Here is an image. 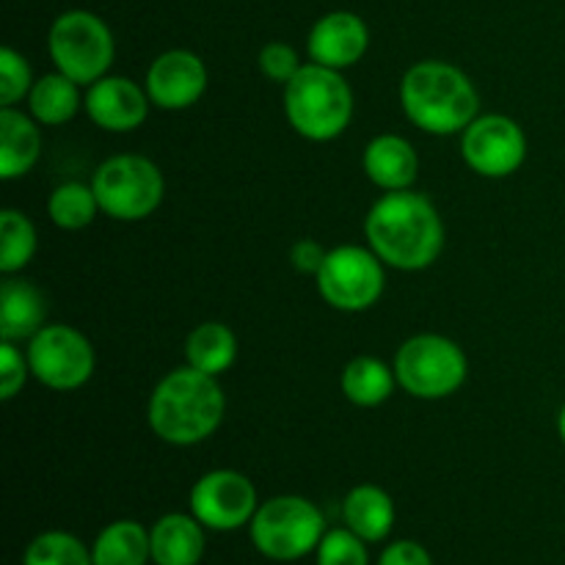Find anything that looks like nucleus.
<instances>
[{
    "label": "nucleus",
    "mask_w": 565,
    "mask_h": 565,
    "mask_svg": "<svg viewBox=\"0 0 565 565\" xmlns=\"http://www.w3.org/2000/svg\"><path fill=\"white\" fill-rule=\"evenodd\" d=\"M364 235L381 263L401 270H423L445 248V224L428 196L417 191H390L370 207Z\"/></svg>",
    "instance_id": "1"
},
{
    "label": "nucleus",
    "mask_w": 565,
    "mask_h": 565,
    "mask_svg": "<svg viewBox=\"0 0 565 565\" xmlns=\"http://www.w3.org/2000/svg\"><path fill=\"white\" fill-rule=\"evenodd\" d=\"M226 412V397L213 375L180 367L166 375L149 397V428L177 447H191L215 434Z\"/></svg>",
    "instance_id": "2"
},
{
    "label": "nucleus",
    "mask_w": 565,
    "mask_h": 565,
    "mask_svg": "<svg viewBox=\"0 0 565 565\" xmlns=\"http://www.w3.org/2000/svg\"><path fill=\"white\" fill-rule=\"evenodd\" d=\"M401 103L408 119L430 136L463 132L478 119V88L458 66L419 61L401 83Z\"/></svg>",
    "instance_id": "3"
},
{
    "label": "nucleus",
    "mask_w": 565,
    "mask_h": 565,
    "mask_svg": "<svg viewBox=\"0 0 565 565\" xmlns=\"http://www.w3.org/2000/svg\"><path fill=\"white\" fill-rule=\"evenodd\" d=\"M285 114L298 136L331 141L351 125L353 92L340 72L312 61L285 86Z\"/></svg>",
    "instance_id": "4"
},
{
    "label": "nucleus",
    "mask_w": 565,
    "mask_h": 565,
    "mask_svg": "<svg viewBox=\"0 0 565 565\" xmlns=\"http://www.w3.org/2000/svg\"><path fill=\"white\" fill-rule=\"evenodd\" d=\"M248 530L259 555L276 563H292L318 552L326 535V519L315 502L281 494L257 508Z\"/></svg>",
    "instance_id": "5"
},
{
    "label": "nucleus",
    "mask_w": 565,
    "mask_h": 565,
    "mask_svg": "<svg viewBox=\"0 0 565 565\" xmlns=\"http://www.w3.org/2000/svg\"><path fill=\"white\" fill-rule=\"evenodd\" d=\"M50 58L55 70L64 72L77 86H92L108 75L114 64L116 44L110 28L97 14L83 9L55 17L47 36Z\"/></svg>",
    "instance_id": "6"
},
{
    "label": "nucleus",
    "mask_w": 565,
    "mask_h": 565,
    "mask_svg": "<svg viewBox=\"0 0 565 565\" xmlns=\"http://www.w3.org/2000/svg\"><path fill=\"white\" fill-rule=\"evenodd\" d=\"M99 210L116 221H143L160 207L166 193L158 166L141 154L108 158L92 180Z\"/></svg>",
    "instance_id": "7"
},
{
    "label": "nucleus",
    "mask_w": 565,
    "mask_h": 565,
    "mask_svg": "<svg viewBox=\"0 0 565 565\" xmlns=\"http://www.w3.org/2000/svg\"><path fill=\"white\" fill-rule=\"evenodd\" d=\"M469 362L461 348L441 334H419L403 342L395 356L397 384L412 397L439 401L461 390Z\"/></svg>",
    "instance_id": "8"
},
{
    "label": "nucleus",
    "mask_w": 565,
    "mask_h": 565,
    "mask_svg": "<svg viewBox=\"0 0 565 565\" xmlns=\"http://www.w3.org/2000/svg\"><path fill=\"white\" fill-rule=\"evenodd\" d=\"M28 367L39 384L55 392L81 390L94 373V348L77 329L64 323L44 326L28 340Z\"/></svg>",
    "instance_id": "9"
},
{
    "label": "nucleus",
    "mask_w": 565,
    "mask_h": 565,
    "mask_svg": "<svg viewBox=\"0 0 565 565\" xmlns=\"http://www.w3.org/2000/svg\"><path fill=\"white\" fill-rule=\"evenodd\" d=\"M318 290L326 303L342 312H364L384 292V265L373 248L337 246L326 254L318 274Z\"/></svg>",
    "instance_id": "10"
},
{
    "label": "nucleus",
    "mask_w": 565,
    "mask_h": 565,
    "mask_svg": "<svg viewBox=\"0 0 565 565\" xmlns=\"http://www.w3.org/2000/svg\"><path fill=\"white\" fill-rule=\"evenodd\" d=\"M257 489L246 475L235 469H213L202 475L191 489V513L207 530H230L252 524L257 513Z\"/></svg>",
    "instance_id": "11"
},
{
    "label": "nucleus",
    "mask_w": 565,
    "mask_h": 565,
    "mask_svg": "<svg viewBox=\"0 0 565 565\" xmlns=\"http://www.w3.org/2000/svg\"><path fill=\"white\" fill-rule=\"evenodd\" d=\"M461 154L480 177H508L527 160V136L513 119L502 114L478 116L463 130Z\"/></svg>",
    "instance_id": "12"
},
{
    "label": "nucleus",
    "mask_w": 565,
    "mask_h": 565,
    "mask_svg": "<svg viewBox=\"0 0 565 565\" xmlns=\"http://www.w3.org/2000/svg\"><path fill=\"white\" fill-rule=\"evenodd\" d=\"M143 88L158 108H191L207 88V66L191 50H169L149 64Z\"/></svg>",
    "instance_id": "13"
},
{
    "label": "nucleus",
    "mask_w": 565,
    "mask_h": 565,
    "mask_svg": "<svg viewBox=\"0 0 565 565\" xmlns=\"http://www.w3.org/2000/svg\"><path fill=\"white\" fill-rule=\"evenodd\" d=\"M149 94L130 77L105 75L86 92V114L97 127L108 132H130L147 121Z\"/></svg>",
    "instance_id": "14"
},
{
    "label": "nucleus",
    "mask_w": 565,
    "mask_h": 565,
    "mask_svg": "<svg viewBox=\"0 0 565 565\" xmlns=\"http://www.w3.org/2000/svg\"><path fill=\"white\" fill-rule=\"evenodd\" d=\"M370 31L364 20L353 11H331V14L320 17L312 25L307 39L309 58L329 70H348V66L359 64L362 55L367 53Z\"/></svg>",
    "instance_id": "15"
},
{
    "label": "nucleus",
    "mask_w": 565,
    "mask_h": 565,
    "mask_svg": "<svg viewBox=\"0 0 565 565\" xmlns=\"http://www.w3.org/2000/svg\"><path fill=\"white\" fill-rule=\"evenodd\" d=\"M364 174L373 185L390 191H408L414 185L419 174V158L417 149L412 147V141H406L403 136H386L373 138L364 149Z\"/></svg>",
    "instance_id": "16"
},
{
    "label": "nucleus",
    "mask_w": 565,
    "mask_h": 565,
    "mask_svg": "<svg viewBox=\"0 0 565 565\" xmlns=\"http://www.w3.org/2000/svg\"><path fill=\"white\" fill-rule=\"evenodd\" d=\"M44 303L42 290L28 279L6 276L0 285V340L22 342L44 329Z\"/></svg>",
    "instance_id": "17"
},
{
    "label": "nucleus",
    "mask_w": 565,
    "mask_h": 565,
    "mask_svg": "<svg viewBox=\"0 0 565 565\" xmlns=\"http://www.w3.org/2000/svg\"><path fill=\"white\" fill-rule=\"evenodd\" d=\"M154 565H199L204 557V524L193 513H166L149 530Z\"/></svg>",
    "instance_id": "18"
},
{
    "label": "nucleus",
    "mask_w": 565,
    "mask_h": 565,
    "mask_svg": "<svg viewBox=\"0 0 565 565\" xmlns=\"http://www.w3.org/2000/svg\"><path fill=\"white\" fill-rule=\"evenodd\" d=\"M39 121L17 108L0 110V177L17 180L36 166L42 154Z\"/></svg>",
    "instance_id": "19"
},
{
    "label": "nucleus",
    "mask_w": 565,
    "mask_h": 565,
    "mask_svg": "<svg viewBox=\"0 0 565 565\" xmlns=\"http://www.w3.org/2000/svg\"><path fill=\"white\" fill-rule=\"evenodd\" d=\"M342 519H345V527L353 530L359 539L375 544V541H384L395 527V502L379 486H356L348 491L342 502Z\"/></svg>",
    "instance_id": "20"
},
{
    "label": "nucleus",
    "mask_w": 565,
    "mask_h": 565,
    "mask_svg": "<svg viewBox=\"0 0 565 565\" xmlns=\"http://www.w3.org/2000/svg\"><path fill=\"white\" fill-rule=\"evenodd\" d=\"M185 359H188V367L218 379V375L226 373L237 359L235 331L224 323H213V320H210V323L196 326V329L188 334Z\"/></svg>",
    "instance_id": "21"
},
{
    "label": "nucleus",
    "mask_w": 565,
    "mask_h": 565,
    "mask_svg": "<svg viewBox=\"0 0 565 565\" xmlns=\"http://www.w3.org/2000/svg\"><path fill=\"white\" fill-rule=\"evenodd\" d=\"M28 108H31V116L39 125H66L77 114V108H81L77 83L58 70L39 77V81H33L31 92H28Z\"/></svg>",
    "instance_id": "22"
},
{
    "label": "nucleus",
    "mask_w": 565,
    "mask_h": 565,
    "mask_svg": "<svg viewBox=\"0 0 565 565\" xmlns=\"http://www.w3.org/2000/svg\"><path fill=\"white\" fill-rule=\"evenodd\" d=\"M92 561L94 565H147L152 561L149 530L130 519L108 524L94 541Z\"/></svg>",
    "instance_id": "23"
},
{
    "label": "nucleus",
    "mask_w": 565,
    "mask_h": 565,
    "mask_svg": "<svg viewBox=\"0 0 565 565\" xmlns=\"http://www.w3.org/2000/svg\"><path fill=\"white\" fill-rule=\"evenodd\" d=\"M397 375L395 367H386L375 356H356L342 370V392L353 406L375 408L390 401L395 392Z\"/></svg>",
    "instance_id": "24"
},
{
    "label": "nucleus",
    "mask_w": 565,
    "mask_h": 565,
    "mask_svg": "<svg viewBox=\"0 0 565 565\" xmlns=\"http://www.w3.org/2000/svg\"><path fill=\"white\" fill-rule=\"evenodd\" d=\"M47 213L58 230H86L99 213L97 193H94L92 185H83V182H64V185L50 193Z\"/></svg>",
    "instance_id": "25"
},
{
    "label": "nucleus",
    "mask_w": 565,
    "mask_h": 565,
    "mask_svg": "<svg viewBox=\"0 0 565 565\" xmlns=\"http://www.w3.org/2000/svg\"><path fill=\"white\" fill-rule=\"evenodd\" d=\"M36 254V230L20 210L0 213V270L6 276L25 268Z\"/></svg>",
    "instance_id": "26"
},
{
    "label": "nucleus",
    "mask_w": 565,
    "mask_h": 565,
    "mask_svg": "<svg viewBox=\"0 0 565 565\" xmlns=\"http://www.w3.org/2000/svg\"><path fill=\"white\" fill-rule=\"evenodd\" d=\"M22 565H94L92 552L77 535L50 530L28 544Z\"/></svg>",
    "instance_id": "27"
},
{
    "label": "nucleus",
    "mask_w": 565,
    "mask_h": 565,
    "mask_svg": "<svg viewBox=\"0 0 565 565\" xmlns=\"http://www.w3.org/2000/svg\"><path fill=\"white\" fill-rule=\"evenodd\" d=\"M367 541L359 539L353 530H326L318 546V565H370Z\"/></svg>",
    "instance_id": "28"
},
{
    "label": "nucleus",
    "mask_w": 565,
    "mask_h": 565,
    "mask_svg": "<svg viewBox=\"0 0 565 565\" xmlns=\"http://www.w3.org/2000/svg\"><path fill=\"white\" fill-rule=\"evenodd\" d=\"M31 86L33 75L25 55H20L11 47L0 50V105L3 108H14L22 97H28Z\"/></svg>",
    "instance_id": "29"
},
{
    "label": "nucleus",
    "mask_w": 565,
    "mask_h": 565,
    "mask_svg": "<svg viewBox=\"0 0 565 565\" xmlns=\"http://www.w3.org/2000/svg\"><path fill=\"white\" fill-rule=\"evenodd\" d=\"M301 66L303 64L298 61L296 50L285 42H270L259 50V72L276 83H285L287 86V83L298 75Z\"/></svg>",
    "instance_id": "30"
},
{
    "label": "nucleus",
    "mask_w": 565,
    "mask_h": 565,
    "mask_svg": "<svg viewBox=\"0 0 565 565\" xmlns=\"http://www.w3.org/2000/svg\"><path fill=\"white\" fill-rule=\"evenodd\" d=\"M28 373H31L28 356H22L17 342H0V397L3 401H11L14 395H20Z\"/></svg>",
    "instance_id": "31"
},
{
    "label": "nucleus",
    "mask_w": 565,
    "mask_h": 565,
    "mask_svg": "<svg viewBox=\"0 0 565 565\" xmlns=\"http://www.w3.org/2000/svg\"><path fill=\"white\" fill-rule=\"evenodd\" d=\"M379 565H434V557L417 541H395L381 552Z\"/></svg>",
    "instance_id": "32"
},
{
    "label": "nucleus",
    "mask_w": 565,
    "mask_h": 565,
    "mask_svg": "<svg viewBox=\"0 0 565 565\" xmlns=\"http://www.w3.org/2000/svg\"><path fill=\"white\" fill-rule=\"evenodd\" d=\"M326 254L329 252H326L318 241H309V237H303V241H298L296 246L290 248V263L298 274L318 276L320 268H323V263H326Z\"/></svg>",
    "instance_id": "33"
},
{
    "label": "nucleus",
    "mask_w": 565,
    "mask_h": 565,
    "mask_svg": "<svg viewBox=\"0 0 565 565\" xmlns=\"http://www.w3.org/2000/svg\"><path fill=\"white\" fill-rule=\"evenodd\" d=\"M557 434H561V439L565 445V406L561 408V414H557Z\"/></svg>",
    "instance_id": "34"
}]
</instances>
